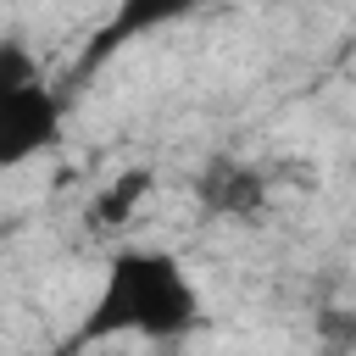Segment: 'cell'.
<instances>
[{
    "label": "cell",
    "mask_w": 356,
    "mask_h": 356,
    "mask_svg": "<svg viewBox=\"0 0 356 356\" xmlns=\"http://www.w3.org/2000/svg\"><path fill=\"white\" fill-rule=\"evenodd\" d=\"M150 195V172L145 167H134V172H122L100 200H95V228H117V222H128L134 217V206Z\"/></svg>",
    "instance_id": "obj_5"
},
{
    "label": "cell",
    "mask_w": 356,
    "mask_h": 356,
    "mask_svg": "<svg viewBox=\"0 0 356 356\" xmlns=\"http://www.w3.org/2000/svg\"><path fill=\"white\" fill-rule=\"evenodd\" d=\"M206 6H217V0H117V11H111V22L95 33V44L83 50V72H95L106 56H117L122 44H134V39H145V33H156V28H172V22H184V17H195V11H206Z\"/></svg>",
    "instance_id": "obj_3"
},
{
    "label": "cell",
    "mask_w": 356,
    "mask_h": 356,
    "mask_svg": "<svg viewBox=\"0 0 356 356\" xmlns=\"http://www.w3.org/2000/svg\"><path fill=\"white\" fill-rule=\"evenodd\" d=\"M61 95L44 83V67L28 44L0 39V172L28 167L61 139Z\"/></svg>",
    "instance_id": "obj_2"
},
{
    "label": "cell",
    "mask_w": 356,
    "mask_h": 356,
    "mask_svg": "<svg viewBox=\"0 0 356 356\" xmlns=\"http://www.w3.org/2000/svg\"><path fill=\"white\" fill-rule=\"evenodd\" d=\"M195 195H200V206H206V211L250 222V217L267 206V178H261L256 167H245V161H222V156H217V161H206V167H200Z\"/></svg>",
    "instance_id": "obj_4"
},
{
    "label": "cell",
    "mask_w": 356,
    "mask_h": 356,
    "mask_svg": "<svg viewBox=\"0 0 356 356\" xmlns=\"http://www.w3.org/2000/svg\"><path fill=\"white\" fill-rule=\"evenodd\" d=\"M195 323H200V295H195V278L184 273V261L156 245H122L106 261L100 295H95L83 328L72 334V345H100L117 334L167 345V339H184Z\"/></svg>",
    "instance_id": "obj_1"
}]
</instances>
